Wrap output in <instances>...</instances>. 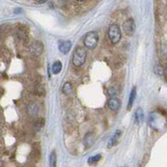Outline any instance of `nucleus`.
Wrapping results in <instances>:
<instances>
[{
    "label": "nucleus",
    "mask_w": 167,
    "mask_h": 167,
    "mask_svg": "<svg viewBox=\"0 0 167 167\" xmlns=\"http://www.w3.org/2000/svg\"><path fill=\"white\" fill-rule=\"evenodd\" d=\"M62 67H63V65H62V63L60 61L54 62L53 66H52V72H53V74H57L60 73V71L62 70Z\"/></svg>",
    "instance_id": "2eb2a0df"
},
{
    "label": "nucleus",
    "mask_w": 167,
    "mask_h": 167,
    "mask_svg": "<svg viewBox=\"0 0 167 167\" xmlns=\"http://www.w3.org/2000/svg\"><path fill=\"white\" fill-rule=\"evenodd\" d=\"M95 137L93 133H88L84 137V144L87 148H90L95 144Z\"/></svg>",
    "instance_id": "6e6552de"
},
{
    "label": "nucleus",
    "mask_w": 167,
    "mask_h": 167,
    "mask_svg": "<svg viewBox=\"0 0 167 167\" xmlns=\"http://www.w3.org/2000/svg\"><path fill=\"white\" fill-rule=\"evenodd\" d=\"M87 53L83 47H77L72 57L73 64L75 67H81L85 63Z\"/></svg>",
    "instance_id": "f257e3e1"
},
{
    "label": "nucleus",
    "mask_w": 167,
    "mask_h": 167,
    "mask_svg": "<svg viewBox=\"0 0 167 167\" xmlns=\"http://www.w3.org/2000/svg\"><path fill=\"white\" fill-rule=\"evenodd\" d=\"M123 29L126 35L132 36L136 31V23L134 21V19H129L125 20L123 24Z\"/></svg>",
    "instance_id": "20e7f679"
},
{
    "label": "nucleus",
    "mask_w": 167,
    "mask_h": 167,
    "mask_svg": "<svg viewBox=\"0 0 167 167\" xmlns=\"http://www.w3.org/2000/svg\"><path fill=\"white\" fill-rule=\"evenodd\" d=\"M166 70H167V67H166Z\"/></svg>",
    "instance_id": "a211bd4d"
},
{
    "label": "nucleus",
    "mask_w": 167,
    "mask_h": 167,
    "mask_svg": "<svg viewBox=\"0 0 167 167\" xmlns=\"http://www.w3.org/2000/svg\"><path fill=\"white\" fill-rule=\"evenodd\" d=\"M29 50L34 56H38L43 53L44 51V45L41 42L36 41L32 43L31 45L29 46Z\"/></svg>",
    "instance_id": "39448f33"
},
{
    "label": "nucleus",
    "mask_w": 167,
    "mask_h": 167,
    "mask_svg": "<svg viewBox=\"0 0 167 167\" xmlns=\"http://www.w3.org/2000/svg\"><path fill=\"white\" fill-rule=\"evenodd\" d=\"M136 87H134V88L131 89V91H130V94H129V101H128V104H127V110H128V111H130V110H131L133 104H134V102L136 100Z\"/></svg>",
    "instance_id": "1a4fd4ad"
},
{
    "label": "nucleus",
    "mask_w": 167,
    "mask_h": 167,
    "mask_svg": "<svg viewBox=\"0 0 167 167\" xmlns=\"http://www.w3.org/2000/svg\"><path fill=\"white\" fill-rule=\"evenodd\" d=\"M99 42V34L97 32L90 31L85 34L84 38V44L89 49H94Z\"/></svg>",
    "instance_id": "f03ea898"
},
{
    "label": "nucleus",
    "mask_w": 167,
    "mask_h": 167,
    "mask_svg": "<svg viewBox=\"0 0 167 167\" xmlns=\"http://www.w3.org/2000/svg\"><path fill=\"white\" fill-rule=\"evenodd\" d=\"M71 47H72V43L70 40L61 41L59 44V49L62 54H68L70 52Z\"/></svg>",
    "instance_id": "0eeeda50"
},
{
    "label": "nucleus",
    "mask_w": 167,
    "mask_h": 167,
    "mask_svg": "<svg viewBox=\"0 0 167 167\" xmlns=\"http://www.w3.org/2000/svg\"><path fill=\"white\" fill-rule=\"evenodd\" d=\"M49 167H57V155L55 151H52L49 158Z\"/></svg>",
    "instance_id": "ddd939ff"
},
{
    "label": "nucleus",
    "mask_w": 167,
    "mask_h": 167,
    "mask_svg": "<svg viewBox=\"0 0 167 167\" xmlns=\"http://www.w3.org/2000/svg\"><path fill=\"white\" fill-rule=\"evenodd\" d=\"M144 120V112L141 108H138L135 113V123L140 125Z\"/></svg>",
    "instance_id": "9b49d317"
},
{
    "label": "nucleus",
    "mask_w": 167,
    "mask_h": 167,
    "mask_svg": "<svg viewBox=\"0 0 167 167\" xmlns=\"http://www.w3.org/2000/svg\"><path fill=\"white\" fill-rule=\"evenodd\" d=\"M108 107L111 109V111H118L120 108V101L119 99H117L115 97L111 98L108 100Z\"/></svg>",
    "instance_id": "423d86ee"
},
{
    "label": "nucleus",
    "mask_w": 167,
    "mask_h": 167,
    "mask_svg": "<svg viewBox=\"0 0 167 167\" xmlns=\"http://www.w3.org/2000/svg\"><path fill=\"white\" fill-rule=\"evenodd\" d=\"M62 91L64 95H70L73 92V85L70 82L64 83V85H63V88H62Z\"/></svg>",
    "instance_id": "4468645a"
},
{
    "label": "nucleus",
    "mask_w": 167,
    "mask_h": 167,
    "mask_svg": "<svg viewBox=\"0 0 167 167\" xmlns=\"http://www.w3.org/2000/svg\"><path fill=\"white\" fill-rule=\"evenodd\" d=\"M38 112V107L35 103H31L28 106V113L30 116H36Z\"/></svg>",
    "instance_id": "f8f14e48"
},
{
    "label": "nucleus",
    "mask_w": 167,
    "mask_h": 167,
    "mask_svg": "<svg viewBox=\"0 0 167 167\" xmlns=\"http://www.w3.org/2000/svg\"><path fill=\"white\" fill-rule=\"evenodd\" d=\"M119 93V89H117L116 87H111L109 90H108V95L111 96H114V95H118Z\"/></svg>",
    "instance_id": "f3484780"
},
{
    "label": "nucleus",
    "mask_w": 167,
    "mask_h": 167,
    "mask_svg": "<svg viewBox=\"0 0 167 167\" xmlns=\"http://www.w3.org/2000/svg\"><path fill=\"white\" fill-rule=\"evenodd\" d=\"M108 36L110 40L113 44H118L121 39V31L118 24H111L108 29Z\"/></svg>",
    "instance_id": "7ed1b4c3"
},
{
    "label": "nucleus",
    "mask_w": 167,
    "mask_h": 167,
    "mask_svg": "<svg viewBox=\"0 0 167 167\" xmlns=\"http://www.w3.org/2000/svg\"><path fill=\"white\" fill-rule=\"evenodd\" d=\"M102 158L101 154H95V155H93L91 157H89L88 159V163L89 164H94V163H96L99 161H100V159Z\"/></svg>",
    "instance_id": "dca6fc26"
},
{
    "label": "nucleus",
    "mask_w": 167,
    "mask_h": 167,
    "mask_svg": "<svg viewBox=\"0 0 167 167\" xmlns=\"http://www.w3.org/2000/svg\"><path fill=\"white\" fill-rule=\"evenodd\" d=\"M121 136V131L120 130H117L115 131V133L114 134L113 136L111 137V140H109V143H108V147H113L114 145H115L118 142V140L120 139V137Z\"/></svg>",
    "instance_id": "9d476101"
}]
</instances>
